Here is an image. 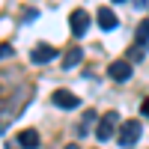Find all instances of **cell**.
<instances>
[{"label":"cell","mask_w":149,"mask_h":149,"mask_svg":"<svg viewBox=\"0 0 149 149\" xmlns=\"http://www.w3.org/2000/svg\"><path fill=\"white\" fill-rule=\"evenodd\" d=\"M116 125H119V113H116V110H107V113L98 119V125H95V137L102 140V143L110 140L116 134Z\"/></svg>","instance_id":"6da1fadb"},{"label":"cell","mask_w":149,"mask_h":149,"mask_svg":"<svg viewBox=\"0 0 149 149\" xmlns=\"http://www.w3.org/2000/svg\"><path fill=\"white\" fill-rule=\"evenodd\" d=\"M140 134H143V125H140L137 119H128V122H122V125H119L116 137H119V143H122V146L128 149V146H134V143L140 140Z\"/></svg>","instance_id":"7a4b0ae2"},{"label":"cell","mask_w":149,"mask_h":149,"mask_svg":"<svg viewBox=\"0 0 149 149\" xmlns=\"http://www.w3.org/2000/svg\"><path fill=\"white\" fill-rule=\"evenodd\" d=\"M69 27H72V36L81 39V36L90 30V12H86V9H74L69 15Z\"/></svg>","instance_id":"3957f363"},{"label":"cell","mask_w":149,"mask_h":149,"mask_svg":"<svg viewBox=\"0 0 149 149\" xmlns=\"http://www.w3.org/2000/svg\"><path fill=\"white\" fill-rule=\"evenodd\" d=\"M107 74L113 81H131V60H113V63L107 66Z\"/></svg>","instance_id":"277c9868"},{"label":"cell","mask_w":149,"mask_h":149,"mask_svg":"<svg viewBox=\"0 0 149 149\" xmlns=\"http://www.w3.org/2000/svg\"><path fill=\"white\" fill-rule=\"evenodd\" d=\"M51 102H54L57 107H63V110H74V107L81 104V98L74 95V93H69V90H54Z\"/></svg>","instance_id":"5b68a950"},{"label":"cell","mask_w":149,"mask_h":149,"mask_svg":"<svg viewBox=\"0 0 149 149\" xmlns=\"http://www.w3.org/2000/svg\"><path fill=\"white\" fill-rule=\"evenodd\" d=\"M57 57V48H51V45H36L33 51H30V60L36 66H45V63H51V60Z\"/></svg>","instance_id":"8992f818"},{"label":"cell","mask_w":149,"mask_h":149,"mask_svg":"<svg viewBox=\"0 0 149 149\" xmlns=\"http://www.w3.org/2000/svg\"><path fill=\"white\" fill-rule=\"evenodd\" d=\"M116 24H119V18H116L113 9H107V6L98 9V27H102V30H113Z\"/></svg>","instance_id":"52a82bcc"},{"label":"cell","mask_w":149,"mask_h":149,"mask_svg":"<svg viewBox=\"0 0 149 149\" xmlns=\"http://www.w3.org/2000/svg\"><path fill=\"white\" fill-rule=\"evenodd\" d=\"M18 146L21 149H36V146H39V134H36L33 128H24L18 134Z\"/></svg>","instance_id":"ba28073f"},{"label":"cell","mask_w":149,"mask_h":149,"mask_svg":"<svg viewBox=\"0 0 149 149\" xmlns=\"http://www.w3.org/2000/svg\"><path fill=\"white\" fill-rule=\"evenodd\" d=\"M81 60H84V51H81V48H69L66 57H63V66H66V69H74Z\"/></svg>","instance_id":"9c48e42d"},{"label":"cell","mask_w":149,"mask_h":149,"mask_svg":"<svg viewBox=\"0 0 149 149\" xmlns=\"http://www.w3.org/2000/svg\"><path fill=\"white\" fill-rule=\"evenodd\" d=\"M93 122H95V110H86V113H84V119H81V125H78V137H84V134H90Z\"/></svg>","instance_id":"30bf717a"},{"label":"cell","mask_w":149,"mask_h":149,"mask_svg":"<svg viewBox=\"0 0 149 149\" xmlns=\"http://www.w3.org/2000/svg\"><path fill=\"white\" fill-rule=\"evenodd\" d=\"M149 42V18L137 24V45H146Z\"/></svg>","instance_id":"8fae6325"},{"label":"cell","mask_w":149,"mask_h":149,"mask_svg":"<svg viewBox=\"0 0 149 149\" xmlns=\"http://www.w3.org/2000/svg\"><path fill=\"white\" fill-rule=\"evenodd\" d=\"M128 57H131V60H143V45L131 48V51H128Z\"/></svg>","instance_id":"7c38bea8"},{"label":"cell","mask_w":149,"mask_h":149,"mask_svg":"<svg viewBox=\"0 0 149 149\" xmlns=\"http://www.w3.org/2000/svg\"><path fill=\"white\" fill-rule=\"evenodd\" d=\"M12 54V45H0V60H6Z\"/></svg>","instance_id":"4fadbf2b"},{"label":"cell","mask_w":149,"mask_h":149,"mask_svg":"<svg viewBox=\"0 0 149 149\" xmlns=\"http://www.w3.org/2000/svg\"><path fill=\"white\" fill-rule=\"evenodd\" d=\"M140 113H143V116H149V98H143V104H140Z\"/></svg>","instance_id":"5bb4252c"},{"label":"cell","mask_w":149,"mask_h":149,"mask_svg":"<svg viewBox=\"0 0 149 149\" xmlns=\"http://www.w3.org/2000/svg\"><path fill=\"white\" fill-rule=\"evenodd\" d=\"M66 149H81V146H78V143H69V146H66Z\"/></svg>","instance_id":"9a60e30c"},{"label":"cell","mask_w":149,"mask_h":149,"mask_svg":"<svg viewBox=\"0 0 149 149\" xmlns=\"http://www.w3.org/2000/svg\"><path fill=\"white\" fill-rule=\"evenodd\" d=\"M113 3H122V0H113Z\"/></svg>","instance_id":"2e32d148"}]
</instances>
